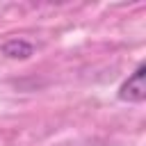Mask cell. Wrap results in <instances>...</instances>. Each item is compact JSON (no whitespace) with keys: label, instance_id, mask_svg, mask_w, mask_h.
<instances>
[{"label":"cell","instance_id":"cell-2","mask_svg":"<svg viewBox=\"0 0 146 146\" xmlns=\"http://www.w3.org/2000/svg\"><path fill=\"white\" fill-rule=\"evenodd\" d=\"M32 43L23 41V39H9L7 43H2V55L11 57V59H25L32 55Z\"/></svg>","mask_w":146,"mask_h":146},{"label":"cell","instance_id":"cell-1","mask_svg":"<svg viewBox=\"0 0 146 146\" xmlns=\"http://www.w3.org/2000/svg\"><path fill=\"white\" fill-rule=\"evenodd\" d=\"M119 98L125 103H141L146 98V66L144 64H139L137 71L121 84Z\"/></svg>","mask_w":146,"mask_h":146}]
</instances>
